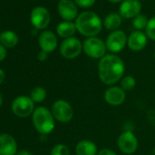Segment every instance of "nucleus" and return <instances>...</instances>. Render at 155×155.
Masks as SVG:
<instances>
[{
    "mask_svg": "<svg viewBox=\"0 0 155 155\" xmlns=\"http://www.w3.org/2000/svg\"><path fill=\"white\" fill-rule=\"evenodd\" d=\"M98 73L100 80L103 84L113 86L123 78L125 63L121 58L115 54L105 55L99 61Z\"/></svg>",
    "mask_w": 155,
    "mask_h": 155,
    "instance_id": "f257e3e1",
    "label": "nucleus"
},
{
    "mask_svg": "<svg viewBox=\"0 0 155 155\" xmlns=\"http://www.w3.org/2000/svg\"><path fill=\"white\" fill-rule=\"evenodd\" d=\"M75 25L77 31L88 38L96 37L102 28L101 18L93 11H85L80 14L76 18Z\"/></svg>",
    "mask_w": 155,
    "mask_h": 155,
    "instance_id": "f03ea898",
    "label": "nucleus"
},
{
    "mask_svg": "<svg viewBox=\"0 0 155 155\" xmlns=\"http://www.w3.org/2000/svg\"><path fill=\"white\" fill-rule=\"evenodd\" d=\"M32 120L34 127L40 134H49L55 129V118L51 110L45 107H38L34 110Z\"/></svg>",
    "mask_w": 155,
    "mask_h": 155,
    "instance_id": "7ed1b4c3",
    "label": "nucleus"
},
{
    "mask_svg": "<svg viewBox=\"0 0 155 155\" xmlns=\"http://www.w3.org/2000/svg\"><path fill=\"white\" fill-rule=\"evenodd\" d=\"M82 46L84 53L91 58L101 59L106 55V43L97 37L86 38L82 43Z\"/></svg>",
    "mask_w": 155,
    "mask_h": 155,
    "instance_id": "20e7f679",
    "label": "nucleus"
},
{
    "mask_svg": "<svg viewBox=\"0 0 155 155\" xmlns=\"http://www.w3.org/2000/svg\"><path fill=\"white\" fill-rule=\"evenodd\" d=\"M51 112L56 120L61 123L69 122L74 117V110L69 102L64 100L56 101L51 107Z\"/></svg>",
    "mask_w": 155,
    "mask_h": 155,
    "instance_id": "39448f33",
    "label": "nucleus"
},
{
    "mask_svg": "<svg viewBox=\"0 0 155 155\" xmlns=\"http://www.w3.org/2000/svg\"><path fill=\"white\" fill-rule=\"evenodd\" d=\"M83 50V46L79 38L75 37L64 39L59 47L60 54L67 59H74L78 58Z\"/></svg>",
    "mask_w": 155,
    "mask_h": 155,
    "instance_id": "423d86ee",
    "label": "nucleus"
},
{
    "mask_svg": "<svg viewBox=\"0 0 155 155\" xmlns=\"http://www.w3.org/2000/svg\"><path fill=\"white\" fill-rule=\"evenodd\" d=\"M117 145L119 150L124 154L134 153L139 146V141L136 135L131 130H124L117 139Z\"/></svg>",
    "mask_w": 155,
    "mask_h": 155,
    "instance_id": "0eeeda50",
    "label": "nucleus"
},
{
    "mask_svg": "<svg viewBox=\"0 0 155 155\" xmlns=\"http://www.w3.org/2000/svg\"><path fill=\"white\" fill-rule=\"evenodd\" d=\"M12 111L20 118H26L34 112V101L30 97L19 96L16 98L12 103Z\"/></svg>",
    "mask_w": 155,
    "mask_h": 155,
    "instance_id": "6e6552de",
    "label": "nucleus"
},
{
    "mask_svg": "<svg viewBox=\"0 0 155 155\" xmlns=\"http://www.w3.org/2000/svg\"><path fill=\"white\" fill-rule=\"evenodd\" d=\"M128 42V37L122 30H115L112 31L106 39V47L107 49L112 52L113 54L120 52Z\"/></svg>",
    "mask_w": 155,
    "mask_h": 155,
    "instance_id": "1a4fd4ad",
    "label": "nucleus"
},
{
    "mask_svg": "<svg viewBox=\"0 0 155 155\" xmlns=\"http://www.w3.org/2000/svg\"><path fill=\"white\" fill-rule=\"evenodd\" d=\"M104 100L110 106H120L126 100V91L120 86H110L104 92Z\"/></svg>",
    "mask_w": 155,
    "mask_h": 155,
    "instance_id": "9d476101",
    "label": "nucleus"
},
{
    "mask_svg": "<svg viewBox=\"0 0 155 155\" xmlns=\"http://www.w3.org/2000/svg\"><path fill=\"white\" fill-rule=\"evenodd\" d=\"M30 20L37 29H44L50 23V14L47 8L37 7L31 12Z\"/></svg>",
    "mask_w": 155,
    "mask_h": 155,
    "instance_id": "9b49d317",
    "label": "nucleus"
},
{
    "mask_svg": "<svg viewBox=\"0 0 155 155\" xmlns=\"http://www.w3.org/2000/svg\"><path fill=\"white\" fill-rule=\"evenodd\" d=\"M58 11L65 21H72L78 18V8L71 0H60L58 4Z\"/></svg>",
    "mask_w": 155,
    "mask_h": 155,
    "instance_id": "f8f14e48",
    "label": "nucleus"
},
{
    "mask_svg": "<svg viewBox=\"0 0 155 155\" xmlns=\"http://www.w3.org/2000/svg\"><path fill=\"white\" fill-rule=\"evenodd\" d=\"M141 10L139 0H124L120 7V15L124 18H134Z\"/></svg>",
    "mask_w": 155,
    "mask_h": 155,
    "instance_id": "ddd939ff",
    "label": "nucleus"
},
{
    "mask_svg": "<svg viewBox=\"0 0 155 155\" xmlns=\"http://www.w3.org/2000/svg\"><path fill=\"white\" fill-rule=\"evenodd\" d=\"M38 45L42 51L48 53L53 52L58 47V38L52 31L46 30L38 38Z\"/></svg>",
    "mask_w": 155,
    "mask_h": 155,
    "instance_id": "4468645a",
    "label": "nucleus"
},
{
    "mask_svg": "<svg viewBox=\"0 0 155 155\" xmlns=\"http://www.w3.org/2000/svg\"><path fill=\"white\" fill-rule=\"evenodd\" d=\"M147 36L145 33L140 30H135L130 34L128 37L127 45L129 48L132 51L139 52L142 50L147 45Z\"/></svg>",
    "mask_w": 155,
    "mask_h": 155,
    "instance_id": "2eb2a0df",
    "label": "nucleus"
},
{
    "mask_svg": "<svg viewBox=\"0 0 155 155\" xmlns=\"http://www.w3.org/2000/svg\"><path fill=\"white\" fill-rule=\"evenodd\" d=\"M18 145L15 139L9 134L0 135V155H16Z\"/></svg>",
    "mask_w": 155,
    "mask_h": 155,
    "instance_id": "dca6fc26",
    "label": "nucleus"
},
{
    "mask_svg": "<svg viewBox=\"0 0 155 155\" xmlns=\"http://www.w3.org/2000/svg\"><path fill=\"white\" fill-rule=\"evenodd\" d=\"M76 155H97L98 147L96 143L91 140H81L75 147Z\"/></svg>",
    "mask_w": 155,
    "mask_h": 155,
    "instance_id": "f3484780",
    "label": "nucleus"
},
{
    "mask_svg": "<svg viewBox=\"0 0 155 155\" xmlns=\"http://www.w3.org/2000/svg\"><path fill=\"white\" fill-rule=\"evenodd\" d=\"M77 31V28L75 23L72 21H63L60 22L57 27V33L60 38H72Z\"/></svg>",
    "mask_w": 155,
    "mask_h": 155,
    "instance_id": "a211bd4d",
    "label": "nucleus"
},
{
    "mask_svg": "<svg viewBox=\"0 0 155 155\" xmlns=\"http://www.w3.org/2000/svg\"><path fill=\"white\" fill-rule=\"evenodd\" d=\"M121 22H122V18L120 14L110 13L105 18L103 21V25L106 29L110 31H115L118 30V28L120 27Z\"/></svg>",
    "mask_w": 155,
    "mask_h": 155,
    "instance_id": "6ab92c4d",
    "label": "nucleus"
},
{
    "mask_svg": "<svg viewBox=\"0 0 155 155\" xmlns=\"http://www.w3.org/2000/svg\"><path fill=\"white\" fill-rule=\"evenodd\" d=\"M18 42V37L13 31H5L0 34V43L5 48H14Z\"/></svg>",
    "mask_w": 155,
    "mask_h": 155,
    "instance_id": "aec40b11",
    "label": "nucleus"
},
{
    "mask_svg": "<svg viewBox=\"0 0 155 155\" xmlns=\"http://www.w3.org/2000/svg\"><path fill=\"white\" fill-rule=\"evenodd\" d=\"M46 97L47 91L43 87H35L30 92V99L36 103H40L44 101Z\"/></svg>",
    "mask_w": 155,
    "mask_h": 155,
    "instance_id": "412c9836",
    "label": "nucleus"
},
{
    "mask_svg": "<svg viewBox=\"0 0 155 155\" xmlns=\"http://www.w3.org/2000/svg\"><path fill=\"white\" fill-rule=\"evenodd\" d=\"M136 86V80L132 76H125L120 81V87L125 91H132Z\"/></svg>",
    "mask_w": 155,
    "mask_h": 155,
    "instance_id": "4be33fe9",
    "label": "nucleus"
},
{
    "mask_svg": "<svg viewBox=\"0 0 155 155\" xmlns=\"http://www.w3.org/2000/svg\"><path fill=\"white\" fill-rule=\"evenodd\" d=\"M148 24V20L147 18L144 15H138L137 17H135L132 20V26L136 30H140L141 31L142 29L146 28Z\"/></svg>",
    "mask_w": 155,
    "mask_h": 155,
    "instance_id": "5701e85b",
    "label": "nucleus"
},
{
    "mask_svg": "<svg viewBox=\"0 0 155 155\" xmlns=\"http://www.w3.org/2000/svg\"><path fill=\"white\" fill-rule=\"evenodd\" d=\"M50 155H70V150L67 145L63 143H58L52 148Z\"/></svg>",
    "mask_w": 155,
    "mask_h": 155,
    "instance_id": "b1692460",
    "label": "nucleus"
},
{
    "mask_svg": "<svg viewBox=\"0 0 155 155\" xmlns=\"http://www.w3.org/2000/svg\"><path fill=\"white\" fill-rule=\"evenodd\" d=\"M145 34L148 38L155 41V16L148 20V24L145 28Z\"/></svg>",
    "mask_w": 155,
    "mask_h": 155,
    "instance_id": "393cba45",
    "label": "nucleus"
},
{
    "mask_svg": "<svg viewBox=\"0 0 155 155\" xmlns=\"http://www.w3.org/2000/svg\"><path fill=\"white\" fill-rule=\"evenodd\" d=\"M96 2V0H75V4L81 8H91Z\"/></svg>",
    "mask_w": 155,
    "mask_h": 155,
    "instance_id": "a878e982",
    "label": "nucleus"
},
{
    "mask_svg": "<svg viewBox=\"0 0 155 155\" xmlns=\"http://www.w3.org/2000/svg\"><path fill=\"white\" fill-rule=\"evenodd\" d=\"M97 155H118L114 150H110V149H107V148H104V149H101L98 151V154Z\"/></svg>",
    "mask_w": 155,
    "mask_h": 155,
    "instance_id": "bb28decb",
    "label": "nucleus"
},
{
    "mask_svg": "<svg viewBox=\"0 0 155 155\" xmlns=\"http://www.w3.org/2000/svg\"><path fill=\"white\" fill-rule=\"evenodd\" d=\"M47 58H48V53L47 52H44L42 50L40 52H38V59L39 61H45Z\"/></svg>",
    "mask_w": 155,
    "mask_h": 155,
    "instance_id": "cd10ccee",
    "label": "nucleus"
},
{
    "mask_svg": "<svg viewBox=\"0 0 155 155\" xmlns=\"http://www.w3.org/2000/svg\"><path fill=\"white\" fill-rule=\"evenodd\" d=\"M7 56V50L5 48L4 46L2 45H0V61H2L3 59H5Z\"/></svg>",
    "mask_w": 155,
    "mask_h": 155,
    "instance_id": "c85d7f7f",
    "label": "nucleus"
},
{
    "mask_svg": "<svg viewBox=\"0 0 155 155\" xmlns=\"http://www.w3.org/2000/svg\"><path fill=\"white\" fill-rule=\"evenodd\" d=\"M5 79H6V74L1 68H0V84H2L4 82Z\"/></svg>",
    "mask_w": 155,
    "mask_h": 155,
    "instance_id": "c756f323",
    "label": "nucleus"
},
{
    "mask_svg": "<svg viewBox=\"0 0 155 155\" xmlns=\"http://www.w3.org/2000/svg\"><path fill=\"white\" fill-rule=\"evenodd\" d=\"M17 155H32L28 150H22L20 151H18L17 153Z\"/></svg>",
    "mask_w": 155,
    "mask_h": 155,
    "instance_id": "7c9ffc66",
    "label": "nucleus"
},
{
    "mask_svg": "<svg viewBox=\"0 0 155 155\" xmlns=\"http://www.w3.org/2000/svg\"><path fill=\"white\" fill-rule=\"evenodd\" d=\"M108 1H110L111 3H120V2H123L124 0H108Z\"/></svg>",
    "mask_w": 155,
    "mask_h": 155,
    "instance_id": "2f4dec72",
    "label": "nucleus"
},
{
    "mask_svg": "<svg viewBox=\"0 0 155 155\" xmlns=\"http://www.w3.org/2000/svg\"><path fill=\"white\" fill-rule=\"evenodd\" d=\"M2 102H3V98H2V95L0 93V106L2 105Z\"/></svg>",
    "mask_w": 155,
    "mask_h": 155,
    "instance_id": "473e14b6",
    "label": "nucleus"
},
{
    "mask_svg": "<svg viewBox=\"0 0 155 155\" xmlns=\"http://www.w3.org/2000/svg\"><path fill=\"white\" fill-rule=\"evenodd\" d=\"M154 58H155V52H154Z\"/></svg>",
    "mask_w": 155,
    "mask_h": 155,
    "instance_id": "72a5a7b5",
    "label": "nucleus"
}]
</instances>
